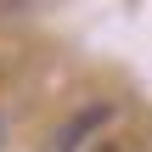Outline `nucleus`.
Masks as SVG:
<instances>
[{"instance_id":"nucleus-1","label":"nucleus","mask_w":152,"mask_h":152,"mask_svg":"<svg viewBox=\"0 0 152 152\" xmlns=\"http://www.w3.org/2000/svg\"><path fill=\"white\" fill-rule=\"evenodd\" d=\"M113 124H118V107H113V102H85V107H73V113L51 130L45 152H96Z\"/></svg>"},{"instance_id":"nucleus-2","label":"nucleus","mask_w":152,"mask_h":152,"mask_svg":"<svg viewBox=\"0 0 152 152\" xmlns=\"http://www.w3.org/2000/svg\"><path fill=\"white\" fill-rule=\"evenodd\" d=\"M0 141H6V118H0Z\"/></svg>"}]
</instances>
